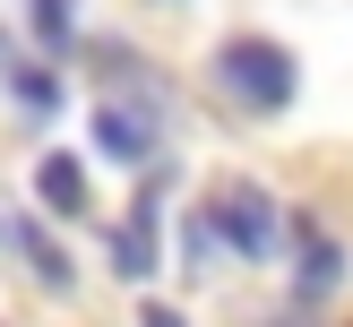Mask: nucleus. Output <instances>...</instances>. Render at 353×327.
<instances>
[{"label": "nucleus", "mask_w": 353, "mask_h": 327, "mask_svg": "<svg viewBox=\"0 0 353 327\" xmlns=\"http://www.w3.org/2000/svg\"><path fill=\"white\" fill-rule=\"evenodd\" d=\"M26 9H34V34H43V52H61V43H69V9H61V0H26Z\"/></svg>", "instance_id": "nucleus-9"}, {"label": "nucleus", "mask_w": 353, "mask_h": 327, "mask_svg": "<svg viewBox=\"0 0 353 327\" xmlns=\"http://www.w3.org/2000/svg\"><path fill=\"white\" fill-rule=\"evenodd\" d=\"M199 215H207V233H216V250H233V258H276V250L293 241L285 215H276V198H268L259 181H224Z\"/></svg>", "instance_id": "nucleus-2"}, {"label": "nucleus", "mask_w": 353, "mask_h": 327, "mask_svg": "<svg viewBox=\"0 0 353 327\" xmlns=\"http://www.w3.org/2000/svg\"><path fill=\"white\" fill-rule=\"evenodd\" d=\"M34 198H43L52 215H86V172H78V155H43V164H34Z\"/></svg>", "instance_id": "nucleus-6"}, {"label": "nucleus", "mask_w": 353, "mask_h": 327, "mask_svg": "<svg viewBox=\"0 0 353 327\" xmlns=\"http://www.w3.org/2000/svg\"><path fill=\"white\" fill-rule=\"evenodd\" d=\"M9 95L26 103V112H61V78L34 69V61H9Z\"/></svg>", "instance_id": "nucleus-7"}, {"label": "nucleus", "mask_w": 353, "mask_h": 327, "mask_svg": "<svg viewBox=\"0 0 353 327\" xmlns=\"http://www.w3.org/2000/svg\"><path fill=\"white\" fill-rule=\"evenodd\" d=\"M95 147L112 155V164L147 172L155 164V112H147V103H103V112H95Z\"/></svg>", "instance_id": "nucleus-4"}, {"label": "nucleus", "mask_w": 353, "mask_h": 327, "mask_svg": "<svg viewBox=\"0 0 353 327\" xmlns=\"http://www.w3.org/2000/svg\"><path fill=\"white\" fill-rule=\"evenodd\" d=\"M17 250H26V267L43 275V284H61V293H69V258H61V241H43L34 224H17Z\"/></svg>", "instance_id": "nucleus-8"}, {"label": "nucleus", "mask_w": 353, "mask_h": 327, "mask_svg": "<svg viewBox=\"0 0 353 327\" xmlns=\"http://www.w3.org/2000/svg\"><path fill=\"white\" fill-rule=\"evenodd\" d=\"M147 327H181V319H172V310H164V302H147Z\"/></svg>", "instance_id": "nucleus-10"}, {"label": "nucleus", "mask_w": 353, "mask_h": 327, "mask_svg": "<svg viewBox=\"0 0 353 327\" xmlns=\"http://www.w3.org/2000/svg\"><path fill=\"white\" fill-rule=\"evenodd\" d=\"M293 258H302V275H293V302H319V293L345 275V250L319 233V224H293Z\"/></svg>", "instance_id": "nucleus-5"}, {"label": "nucleus", "mask_w": 353, "mask_h": 327, "mask_svg": "<svg viewBox=\"0 0 353 327\" xmlns=\"http://www.w3.org/2000/svg\"><path fill=\"white\" fill-rule=\"evenodd\" d=\"M164 189H172V172H164V164H147L138 207L112 224V267L130 275V284H147V275H155V215H164Z\"/></svg>", "instance_id": "nucleus-3"}, {"label": "nucleus", "mask_w": 353, "mask_h": 327, "mask_svg": "<svg viewBox=\"0 0 353 327\" xmlns=\"http://www.w3.org/2000/svg\"><path fill=\"white\" fill-rule=\"evenodd\" d=\"M216 86L241 112H285V103L302 95V69H293V52L268 43V34H233V43L216 52Z\"/></svg>", "instance_id": "nucleus-1"}]
</instances>
